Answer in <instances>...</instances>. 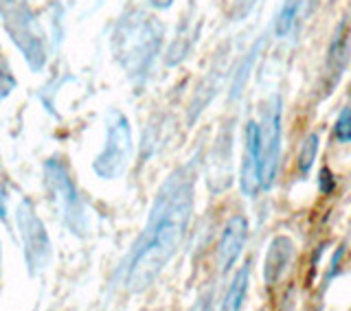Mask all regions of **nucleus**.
<instances>
[{"label": "nucleus", "instance_id": "11", "mask_svg": "<svg viewBox=\"0 0 351 311\" xmlns=\"http://www.w3.org/2000/svg\"><path fill=\"white\" fill-rule=\"evenodd\" d=\"M318 147H321V136H318L316 132H310V134L305 136V140L301 142V149H299V171L303 175L312 171L316 156H318Z\"/></svg>", "mask_w": 351, "mask_h": 311}, {"label": "nucleus", "instance_id": "8", "mask_svg": "<svg viewBox=\"0 0 351 311\" xmlns=\"http://www.w3.org/2000/svg\"><path fill=\"white\" fill-rule=\"evenodd\" d=\"M294 259V243L290 237L279 235L270 241L266 259H263V281L266 285H277L285 270L292 265Z\"/></svg>", "mask_w": 351, "mask_h": 311}, {"label": "nucleus", "instance_id": "6", "mask_svg": "<svg viewBox=\"0 0 351 311\" xmlns=\"http://www.w3.org/2000/svg\"><path fill=\"white\" fill-rule=\"evenodd\" d=\"M246 239H248V219L244 215H233L226 221L215 252L217 268L222 274L233 270V265L239 261L246 246Z\"/></svg>", "mask_w": 351, "mask_h": 311}, {"label": "nucleus", "instance_id": "17", "mask_svg": "<svg viewBox=\"0 0 351 311\" xmlns=\"http://www.w3.org/2000/svg\"><path fill=\"white\" fill-rule=\"evenodd\" d=\"M147 3L156 9H169L173 5V0H147Z\"/></svg>", "mask_w": 351, "mask_h": 311}, {"label": "nucleus", "instance_id": "9", "mask_svg": "<svg viewBox=\"0 0 351 311\" xmlns=\"http://www.w3.org/2000/svg\"><path fill=\"white\" fill-rule=\"evenodd\" d=\"M305 5L307 0H283L277 18H274V36L279 40L290 38L305 14Z\"/></svg>", "mask_w": 351, "mask_h": 311}, {"label": "nucleus", "instance_id": "16", "mask_svg": "<svg viewBox=\"0 0 351 311\" xmlns=\"http://www.w3.org/2000/svg\"><path fill=\"white\" fill-rule=\"evenodd\" d=\"M237 5H239V11H237V16H239V18H244V16L248 14V9H250L252 5H255V0H239Z\"/></svg>", "mask_w": 351, "mask_h": 311}, {"label": "nucleus", "instance_id": "3", "mask_svg": "<svg viewBox=\"0 0 351 311\" xmlns=\"http://www.w3.org/2000/svg\"><path fill=\"white\" fill-rule=\"evenodd\" d=\"M160 44V27L154 22V18H138V22H132L125 31V66L136 71H147L149 62L158 51Z\"/></svg>", "mask_w": 351, "mask_h": 311}, {"label": "nucleus", "instance_id": "2", "mask_svg": "<svg viewBox=\"0 0 351 311\" xmlns=\"http://www.w3.org/2000/svg\"><path fill=\"white\" fill-rule=\"evenodd\" d=\"M261 188L274 184L281 158V136H283V101L279 95L270 97L261 112Z\"/></svg>", "mask_w": 351, "mask_h": 311}, {"label": "nucleus", "instance_id": "15", "mask_svg": "<svg viewBox=\"0 0 351 311\" xmlns=\"http://www.w3.org/2000/svg\"><path fill=\"white\" fill-rule=\"evenodd\" d=\"M343 254H345V248H338V252L334 254V259H332V268H329L327 279H332V276L338 272V265H340V259H343Z\"/></svg>", "mask_w": 351, "mask_h": 311}, {"label": "nucleus", "instance_id": "12", "mask_svg": "<svg viewBox=\"0 0 351 311\" xmlns=\"http://www.w3.org/2000/svg\"><path fill=\"white\" fill-rule=\"evenodd\" d=\"M334 134L338 142H351V108H343L336 119Z\"/></svg>", "mask_w": 351, "mask_h": 311}, {"label": "nucleus", "instance_id": "13", "mask_svg": "<svg viewBox=\"0 0 351 311\" xmlns=\"http://www.w3.org/2000/svg\"><path fill=\"white\" fill-rule=\"evenodd\" d=\"M259 47H261V42L257 44L255 49H252V53H248V58H246V62L239 66V75H237V84H235V88H233V97H237L239 92H241V88H244V82H246V77H248V69L252 66V62H255V58H257V51H259Z\"/></svg>", "mask_w": 351, "mask_h": 311}, {"label": "nucleus", "instance_id": "7", "mask_svg": "<svg viewBox=\"0 0 351 311\" xmlns=\"http://www.w3.org/2000/svg\"><path fill=\"white\" fill-rule=\"evenodd\" d=\"M349 62V31H347V22L343 20L340 27L334 33V40L327 49V58H325V71H323V86L325 92L329 95L334 90V86L340 82V77L345 73V66Z\"/></svg>", "mask_w": 351, "mask_h": 311}, {"label": "nucleus", "instance_id": "10", "mask_svg": "<svg viewBox=\"0 0 351 311\" xmlns=\"http://www.w3.org/2000/svg\"><path fill=\"white\" fill-rule=\"evenodd\" d=\"M248 283H250V263H244L235 272L233 281H230L228 290L224 294V301H222L224 311L241 309V305H244V301H246V294H248Z\"/></svg>", "mask_w": 351, "mask_h": 311}, {"label": "nucleus", "instance_id": "14", "mask_svg": "<svg viewBox=\"0 0 351 311\" xmlns=\"http://www.w3.org/2000/svg\"><path fill=\"white\" fill-rule=\"evenodd\" d=\"M318 188H321L323 195H332L336 188V177L329 171V166H323L321 173H318Z\"/></svg>", "mask_w": 351, "mask_h": 311}, {"label": "nucleus", "instance_id": "1", "mask_svg": "<svg viewBox=\"0 0 351 311\" xmlns=\"http://www.w3.org/2000/svg\"><path fill=\"white\" fill-rule=\"evenodd\" d=\"M193 186L195 175L191 166L176 169L160 186L147 226L125 265V287L130 292H143L149 287L178 252L193 215Z\"/></svg>", "mask_w": 351, "mask_h": 311}, {"label": "nucleus", "instance_id": "5", "mask_svg": "<svg viewBox=\"0 0 351 311\" xmlns=\"http://www.w3.org/2000/svg\"><path fill=\"white\" fill-rule=\"evenodd\" d=\"M244 158H241L239 186L246 197H257L261 188V129L257 121L246 123Z\"/></svg>", "mask_w": 351, "mask_h": 311}, {"label": "nucleus", "instance_id": "4", "mask_svg": "<svg viewBox=\"0 0 351 311\" xmlns=\"http://www.w3.org/2000/svg\"><path fill=\"white\" fill-rule=\"evenodd\" d=\"M132 153V140H130V127L125 116L114 114L108 127V142L104 153L95 162V169L104 177H117L125 171Z\"/></svg>", "mask_w": 351, "mask_h": 311}]
</instances>
